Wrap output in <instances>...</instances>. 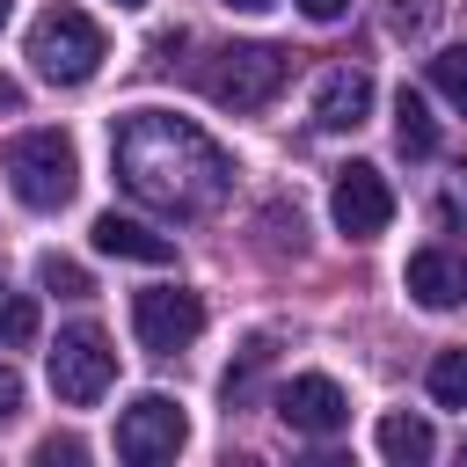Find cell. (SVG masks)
<instances>
[{
    "label": "cell",
    "mask_w": 467,
    "mask_h": 467,
    "mask_svg": "<svg viewBox=\"0 0 467 467\" xmlns=\"http://www.w3.org/2000/svg\"><path fill=\"white\" fill-rule=\"evenodd\" d=\"M109 161H117V182L168 219L219 212V197L234 182V161L175 109H131L109 139Z\"/></svg>",
    "instance_id": "obj_1"
},
{
    "label": "cell",
    "mask_w": 467,
    "mask_h": 467,
    "mask_svg": "<svg viewBox=\"0 0 467 467\" xmlns=\"http://www.w3.org/2000/svg\"><path fill=\"white\" fill-rule=\"evenodd\" d=\"M0 168H7V182H15V197L29 212H58L73 197V182H80V161H73L66 131H15L7 153H0Z\"/></svg>",
    "instance_id": "obj_2"
},
{
    "label": "cell",
    "mask_w": 467,
    "mask_h": 467,
    "mask_svg": "<svg viewBox=\"0 0 467 467\" xmlns=\"http://www.w3.org/2000/svg\"><path fill=\"white\" fill-rule=\"evenodd\" d=\"M102 58H109V44H102V29H95L80 7H44V15L29 22V66H36L44 80L80 88V80H95Z\"/></svg>",
    "instance_id": "obj_3"
},
{
    "label": "cell",
    "mask_w": 467,
    "mask_h": 467,
    "mask_svg": "<svg viewBox=\"0 0 467 467\" xmlns=\"http://www.w3.org/2000/svg\"><path fill=\"white\" fill-rule=\"evenodd\" d=\"M277 88H285V51L277 44H226L204 66V95L219 109H263V102H277Z\"/></svg>",
    "instance_id": "obj_4"
},
{
    "label": "cell",
    "mask_w": 467,
    "mask_h": 467,
    "mask_svg": "<svg viewBox=\"0 0 467 467\" xmlns=\"http://www.w3.org/2000/svg\"><path fill=\"white\" fill-rule=\"evenodd\" d=\"M109 379H117V350H109V336L102 328H58V343H51V394L66 401V409H88V401H102L109 394Z\"/></svg>",
    "instance_id": "obj_5"
},
{
    "label": "cell",
    "mask_w": 467,
    "mask_h": 467,
    "mask_svg": "<svg viewBox=\"0 0 467 467\" xmlns=\"http://www.w3.org/2000/svg\"><path fill=\"white\" fill-rule=\"evenodd\" d=\"M182 438H190V416H182V401H168V394H139V401L117 416V460H131V467L175 460Z\"/></svg>",
    "instance_id": "obj_6"
},
{
    "label": "cell",
    "mask_w": 467,
    "mask_h": 467,
    "mask_svg": "<svg viewBox=\"0 0 467 467\" xmlns=\"http://www.w3.org/2000/svg\"><path fill=\"white\" fill-rule=\"evenodd\" d=\"M328 212H336V226H343L350 241H379V234L394 226V190H387V175H379L372 161H350V168H336Z\"/></svg>",
    "instance_id": "obj_7"
},
{
    "label": "cell",
    "mask_w": 467,
    "mask_h": 467,
    "mask_svg": "<svg viewBox=\"0 0 467 467\" xmlns=\"http://www.w3.org/2000/svg\"><path fill=\"white\" fill-rule=\"evenodd\" d=\"M131 328H139V343H146L153 358H175L182 343H197V328H204V299L182 292V285H153V292L131 299Z\"/></svg>",
    "instance_id": "obj_8"
},
{
    "label": "cell",
    "mask_w": 467,
    "mask_h": 467,
    "mask_svg": "<svg viewBox=\"0 0 467 467\" xmlns=\"http://www.w3.org/2000/svg\"><path fill=\"white\" fill-rule=\"evenodd\" d=\"M277 416H285V431H299V438H336V431L350 423V401H343V387H336L328 372H299V379L277 387Z\"/></svg>",
    "instance_id": "obj_9"
},
{
    "label": "cell",
    "mask_w": 467,
    "mask_h": 467,
    "mask_svg": "<svg viewBox=\"0 0 467 467\" xmlns=\"http://www.w3.org/2000/svg\"><path fill=\"white\" fill-rule=\"evenodd\" d=\"M372 117V73L365 66H328L314 88V124L321 131H358Z\"/></svg>",
    "instance_id": "obj_10"
},
{
    "label": "cell",
    "mask_w": 467,
    "mask_h": 467,
    "mask_svg": "<svg viewBox=\"0 0 467 467\" xmlns=\"http://www.w3.org/2000/svg\"><path fill=\"white\" fill-rule=\"evenodd\" d=\"M401 285L416 292V306L445 314V306L467 299V255H460V248H416L409 270H401Z\"/></svg>",
    "instance_id": "obj_11"
},
{
    "label": "cell",
    "mask_w": 467,
    "mask_h": 467,
    "mask_svg": "<svg viewBox=\"0 0 467 467\" xmlns=\"http://www.w3.org/2000/svg\"><path fill=\"white\" fill-rule=\"evenodd\" d=\"M88 241H95L102 255H117V263H175V241L153 234V226H139V219H124V212H102V219L88 226Z\"/></svg>",
    "instance_id": "obj_12"
},
{
    "label": "cell",
    "mask_w": 467,
    "mask_h": 467,
    "mask_svg": "<svg viewBox=\"0 0 467 467\" xmlns=\"http://www.w3.org/2000/svg\"><path fill=\"white\" fill-rule=\"evenodd\" d=\"M394 146H401L409 161H431V153H438V117H431V102H423L416 88L394 95Z\"/></svg>",
    "instance_id": "obj_13"
},
{
    "label": "cell",
    "mask_w": 467,
    "mask_h": 467,
    "mask_svg": "<svg viewBox=\"0 0 467 467\" xmlns=\"http://www.w3.org/2000/svg\"><path fill=\"white\" fill-rule=\"evenodd\" d=\"M379 452H387L394 467H423V460L438 452V438H431L423 416H401V409H394V416H379Z\"/></svg>",
    "instance_id": "obj_14"
},
{
    "label": "cell",
    "mask_w": 467,
    "mask_h": 467,
    "mask_svg": "<svg viewBox=\"0 0 467 467\" xmlns=\"http://www.w3.org/2000/svg\"><path fill=\"white\" fill-rule=\"evenodd\" d=\"M22 343H36V299L0 285V350H22Z\"/></svg>",
    "instance_id": "obj_15"
},
{
    "label": "cell",
    "mask_w": 467,
    "mask_h": 467,
    "mask_svg": "<svg viewBox=\"0 0 467 467\" xmlns=\"http://www.w3.org/2000/svg\"><path fill=\"white\" fill-rule=\"evenodd\" d=\"M431 401L438 409H467V350H438L431 358Z\"/></svg>",
    "instance_id": "obj_16"
},
{
    "label": "cell",
    "mask_w": 467,
    "mask_h": 467,
    "mask_svg": "<svg viewBox=\"0 0 467 467\" xmlns=\"http://www.w3.org/2000/svg\"><path fill=\"white\" fill-rule=\"evenodd\" d=\"M431 88H438L445 102H460V109H467V44H452V51H438V58H431Z\"/></svg>",
    "instance_id": "obj_17"
},
{
    "label": "cell",
    "mask_w": 467,
    "mask_h": 467,
    "mask_svg": "<svg viewBox=\"0 0 467 467\" xmlns=\"http://www.w3.org/2000/svg\"><path fill=\"white\" fill-rule=\"evenodd\" d=\"M263 365H270V343L255 336V343L241 350V365L226 372V409H234V401H248V387H255V372H263Z\"/></svg>",
    "instance_id": "obj_18"
},
{
    "label": "cell",
    "mask_w": 467,
    "mask_h": 467,
    "mask_svg": "<svg viewBox=\"0 0 467 467\" xmlns=\"http://www.w3.org/2000/svg\"><path fill=\"white\" fill-rule=\"evenodd\" d=\"M431 22H438V0H394L387 7V29L394 36H431Z\"/></svg>",
    "instance_id": "obj_19"
},
{
    "label": "cell",
    "mask_w": 467,
    "mask_h": 467,
    "mask_svg": "<svg viewBox=\"0 0 467 467\" xmlns=\"http://www.w3.org/2000/svg\"><path fill=\"white\" fill-rule=\"evenodd\" d=\"M44 285H51V292H66V299H80V292H88V270H80V263H66V255H44Z\"/></svg>",
    "instance_id": "obj_20"
},
{
    "label": "cell",
    "mask_w": 467,
    "mask_h": 467,
    "mask_svg": "<svg viewBox=\"0 0 467 467\" xmlns=\"http://www.w3.org/2000/svg\"><path fill=\"white\" fill-rule=\"evenodd\" d=\"M80 452H88L80 438H44L36 445V467H80Z\"/></svg>",
    "instance_id": "obj_21"
},
{
    "label": "cell",
    "mask_w": 467,
    "mask_h": 467,
    "mask_svg": "<svg viewBox=\"0 0 467 467\" xmlns=\"http://www.w3.org/2000/svg\"><path fill=\"white\" fill-rule=\"evenodd\" d=\"M15 416H22V372L0 358V423H15Z\"/></svg>",
    "instance_id": "obj_22"
},
{
    "label": "cell",
    "mask_w": 467,
    "mask_h": 467,
    "mask_svg": "<svg viewBox=\"0 0 467 467\" xmlns=\"http://www.w3.org/2000/svg\"><path fill=\"white\" fill-rule=\"evenodd\" d=\"M299 15H306V22H343L350 0H299Z\"/></svg>",
    "instance_id": "obj_23"
},
{
    "label": "cell",
    "mask_w": 467,
    "mask_h": 467,
    "mask_svg": "<svg viewBox=\"0 0 467 467\" xmlns=\"http://www.w3.org/2000/svg\"><path fill=\"white\" fill-rule=\"evenodd\" d=\"M0 109H22V88H15L7 73H0Z\"/></svg>",
    "instance_id": "obj_24"
},
{
    "label": "cell",
    "mask_w": 467,
    "mask_h": 467,
    "mask_svg": "<svg viewBox=\"0 0 467 467\" xmlns=\"http://www.w3.org/2000/svg\"><path fill=\"white\" fill-rule=\"evenodd\" d=\"M226 7H241V15H263V7H270V0H226Z\"/></svg>",
    "instance_id": "obj_25"
},
{
    "label": "cell",
    "mask_w": 467,
    "mask_h": 467,
    "mask_svg": "<svg viewBox=\"0 0 467 467\" xmlns=\"http://www.w3.org/2000/svg\"><path fill=\"white\" fill-rule=\"evenodd\" d=\"M117 7H146V0H117Z\"/></svg>",
    "instance_id": "obj_26"
},
{
    "label": "cell",
    "mask_w": 467,
    "mask_h": 467,
    "mask_svg": "<svg viewBox=\"0 0 467 467\" xmlns=\"http://www.w3.org/2000/svg\"><path fill=\"white\" fill-rule=\"evenodd\" d=\"M460 460H467V438H460Z\"/></svg>",
    "instance_id": "obj_27"
},
{
    "label": "cell",
    "mask_w": 467,
    "mask_h": 467,
    "mask_svg": "<svg viewBox=\"0 0 467 467\" xmlns=\"http://www.w3.org/2000/svg\"><path fill=\"white\" fill-rule=\"evenodd\" d=\"M0 15H7V0H0Z\"/></svg>",
    "instance_id": "obj_28"
}]
</instances>
